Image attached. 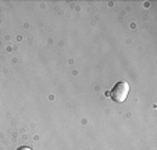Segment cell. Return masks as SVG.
I'll list each match as a JSON object with an SVG mask.
<instances>
[{
	"instance_id": "obj_2",
	"label": "cell",
	"mask_w": 157,
	"mask_h": 150,
	"mask_svg": "<svg viewBox=\"0 0 157 150\" xmlns=\"http://www.w3.org/2000/svg\"><path fill=\"white\" fill-rule=\"evenodd\" d=\"M17 150H32L31 147H28V146H21V147H18Z\"/></svg>"
},
{
	"instance_id": "obj_1",
	"label": "cell",
	"mask_w": 157,
	"mask_h": 150,
	"mask_svg": "<svg viewBox=\"0 0 157 150\" xmlns=\"http://www.w3.org/2000/svg\"><path fill=\"white\" fill-rule=\"evenodd\" d=\"M128 93H129V83L125 82V81H120L114 85V88L110 92V97L117 102V103H122L125 102V99L128 97Z\"/></svg>"
}]
</instances>
